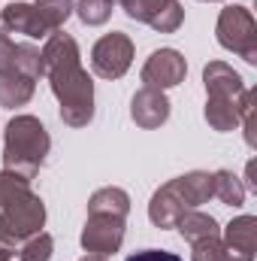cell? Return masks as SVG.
<instances>
[{"label": "cell", "mask_w": 257, "mask_h": 261, "mask_svg": "<svg viewBox=\"0 0 257 261\" xmlns=\"http://www.w3.org/2000/svg\"><path fill=\"white\" fill-rule=\"evenodd\" d=\"M43 55V76L49 79L52 94L58 97V113L61 122L70 128H85L94 119V82L88 70L82 67L79 43L64 34L55 31L46 46L40 49Z\"/></svg>", "instance_id": "1"}, {"label": "cell", "mask_w": 257, "mask_h": 261, "mask_svg": "<svg viewBox=\"0 0 257 261\" xmlns=\"http://www.w3.org/2000/svg\"><path fill=\"white\" fill-rule=\"evenodd\" d=\"M52 149V137L37 116H15L3 130V167L34 179Z\"/></svg>", "instance_id": "2"}, {"label": "cell", "mask_w": 257, "mask_h": 261, "mask_svg": "<svg viewBox=\"0 0 257 261\" xmlns=\"http://www.w3.org/2000/svg\"><path fill=\"white\" fill-rule=\"evenodd\" d=\"M215 37H218L221 49L239 55L245 64H257V21L251 9H245L239 3L224 6L218 15V24H215Z\"/></svg>", "instance_id": "3"}, {"label": "cell", "mask_w": 257, "mask_h": 261, "mask_svg": "<svg viewBox=\"0 0 257 261\" xmlns=\"http://www.w3.org/2000/svg\"><path fill=\"white\" fill-rule=\"evenodd\" d=\"M43 225H46V203L34 192L0 206V234L12 243H21L24 237L43 231Z\"/></svg>", "instance_id": "4"}, {"label": "cell", "mask_w": 257, "mask_h": 261, "mask_svg": "<svg viewBox=\"0 0 257 261\" xmlns=\"http://www.w3.org/2000/svg\"><path fill=\"white\" fill-rule=\"evenodd\" d=\"M133 64V40L121 31L103 34L91 49V70L100 79H121Z\"/></svg>", "instance_id": "5"}, {"label": "cell", "mask_w": 257, "mask_h": 261, "mask_svg": "<svg viewBox=\"0 0 257 261\" xmlns=\"http://www.w3.org/2000/svg\"><path fill=\"white\" fill-rule=\"evenodd\" d=\"M142 88H157V91H167V88H176L185 82L188 76V61L179 49H157L148 55V61L142 64Z\"/></svg>", "instance_id": "6"}, {"label": "cell", "mask_w": 257, "mask_h": 261, "mask_svg": "<svg viewBox=\"0 0 257 261\" xmlns=\"http://www.w3.org/2000/svg\"><path fill=\"white\" fill-rule=\"evenodd\" d=\"M79 243L85 252H97V255H115L124 243V219L115 216H88L85 228L79 234Z\"/></svg>", "instance_id": "7"}, {"label": "cell", "mask_w": 257, "mask_h": 261, "mask_svg": "<svg viewBox=\"0 0 257 261\" xmlns=\"http://www.w3.org/2000/svg\"><path fill=\"white\" fill-rule=\"evenodd\" d=\"M224 261H254L257 249V219L254 216H239L224 228L221 237Z\"/></svg>", "instance_id": "8"}, {"label": "cell", "mask_w": 257, "mask_h": 261, "mask_svg": "<svg viewBox=\"0 0 257 261\" xmlns=\"http://www.w3.org/2000/svg\"><path fill=\"white\" fill-rule=\"evenodd\" d=\"M130 119L145 130L167 125L170 119V97L157 88H139L130 100Z\"/></svg>", "instance_id": "9"}, {"label": "cell", "mask_w": 257, "mask_h": 261, "mask_svg": "<svg viewBox=\"0 0 257 261\" xmlns=\"http://www.w3.org/2000/svg\"><path fill=\"white\" fill-rule=\"evenodd\" d=\"M0 24L9 34H24L30 40H49L52 37L49 24L40 18V12H37L34 3H6L0 9Z\"/></svg>", "instance_id": "10"}, {"label": "cell", "mask_w": 257, "mask_h": 261, "mask_svg": "<svg viewBox=\"0 0 257 261\" xmlns=\"http://www.w3.org/2000/svg\"><path fill=\"white\" fill-rule=\"evenodd\" d=\"M203 85L206 97H227V100H242L245 97V79L224 61H209L203 67Z\"/></svg>", "instance_id": "11"}, {"label": "cell", "mask_w": 257, "mask_h": 261, "mask_svg": "<svg viewBox=\"0 0 257 261\" xmlns=\"http://www.w3.org/2000/svg\"><path fill=\"white\" fill-rule=\"evenodd\" d=\"M185 210H188V206L182 203V197L173 189V182L160 186V189L151 195V200H148V219H151V225L160 228V231L176 228V222H179V216H182Z\"/></svg>", "instance_id": "12"}, {"label": "cell", "mask_w": 257, "mask_h": 261, "mask_svg": "<svg viewBox=\"0 0 257 261\" xmlns=\"http://www.w3.org/2000/svg\"><path fill=\"white\" fill-rule=\"evenodd\" d=\"M170 182H173V189L179 192L182 203L188 210H197V206H203V203L212 200V173L209 170H191V173L176 176Z\"/></svg>", "instance_id": "13"}, {"label": "cell", "mask_w": 257, "mask_h": 261, "mask_svg": "<svg viewBox=\"0 0 257 261\" xmlns=\"http://www.w3.org/2000/svg\"><path fill=\"white\" fill-rule=\"evenodd\" d=\"M203 119L209 122L212 130H236L239 119H242V100H227V97H206V110Z\"/></svg>", "instance_id": "14"}, {"label": "cell", "mask_w": 257, "mask_h": 261, "mask_svg": "<svg viewBox=\"0 0 257 261\" xmlns=\"http://www.w3.org/2000/svg\"><path fill=\"white\" fill-rule=\"evenodd\" d=\"M115 216V219H124L127 222L130 213V195L118 186H106V189H97L94 195L88 197V216Z\"/></svg>", "instance_id": "15"}, {"label": "cell", "mask_w": 257, "mask_h": 261, "mask_svg": "<svg viewBox=\"0 0 257 261\" xmlns=\"http://www.w3.org/2000/svg\"><path fill=\"white\" fill-rule=\"evenodd\" d=\"M179 234L188 240V243H197V240H206V237H221V228H218V219L209 216V213H200V210H185L176 222Z\"/></svg>", "instance_id": "16"}, {"label": "cell", "mask_w": 257, "mask_h": 261, "mask_svg": "<svg viewBox=\"0 0 257 261\" xmlns=\"http://www.w3.org/2000/svg\"><path fill=\"white\" fill-rule=\"evenodd\" d=\"M37 91V82L21 76V73H9V76H0V107L6 110H15V107H24Z\"/></svg>", "instance_id": "17"}, {"label": "cell", "mask_w": 257, "mask_h": 261, "mask_svg": "<svg viewBox=\"0 0 257 261\" xmlns=\"http://www.w3.org/2000/svg\"><path fill=\"white\" fill-rule=\"evenodd\" d=\"M212 197H218L224 206H242L245 203V182L233 170H215L212 173Z\"/></svg>", "instance_id": "18"}, {"label": "cell", "mask_w": 257, "mask_h": 261, "mask_svg": "<svg viewBox=\"0 0 257 261\" xmlns=\"http://www.w3.org/2000/svg\"><path fill=\"white\" fill-rule=\"evenodd\" d=\"M52 252H55V240L46 231H37V234L24 237L15 249L18 261H52Z\"/></svg>", "instance_id": "19"}, {"label": "cell", "mask_w": 257, "mask_h": 261, "mask_svg": "<svg viewBox=\"0 0 257 261\" xmlns=\"http://www.w3.org/2000/svg\"><path fill=\"white\" fill-rule=\"evenodd\" d=\"M112 3L109 0H76L73 3V12L79 15V21L82 24H88V28H97V24H106L109 18H112Z\"/></svg>", "instance_id": "20"}, {"label": "cell", "mask_w": 257, "mask_h": 261, "mask_svg": "<svg viewBox=\"0 0 257 261\" xmlns=\"http://www.w3.org/2000/svg\"><path fill=\"white\" fill-rule=\"evenodd\" d=\"M73 3H76V0H37L34 6H37L40 18L49 24V31L55 34V31L64 28V21L73 15Z\"/></svg>", "instance_id": "21"}, {"label": "cell", "mask_w": 257, "mask_h": 261, "mask_svg": "<svg viewBox=\"0 0 257 261\" xmlns=\"http://www.w3.org/2000/svg\"><path fill=\"white\" fill-rule=\"evenodd\" d=\"M12 73H21V76L37 82L43 76V55H40V49L30 46V43H18L15 46V70Z\"/></svg>", "instance_id": "22"}, {"label": "cell", "mask_w": 257, "mask_h": 261, "mask_svg": "<svg viewBox=\"0 0 257 261\" xmlns=\"http://www.w3.org/2000/svg\"><path fill=\"white\" fill-rule=\"evenodd\" d=\"M27 192H30V179H24L15 170H6V167L0 170V206H6L9 200L27 195Z\"/></svg>", "instance_id": "23"}, {"label": "cell", "mask_w": 257, "mask_h": 261, "mask_svg": "<svg viewBox=\"0 0 257 261\" xmlns=\"http://www.w3.org/2000/svg\"><path fill=\"white\" fill-rule=\"evenodd\" d=\"M173 0H124L121 3V9L127 12L130 21H142V24H148L164 6H170Z\"/></svg>", "instance_id": "24"}, {"label": "cell", "mask_w": 257, "mask_h": 261, "mask_svg": "<svg viewBox=\"0 0 257 261\" xmlns=\"http://www.w3.org/2000/svg\"><path fill=\"white\" fill-rule=\"evenodd\" d=\"M182 21H185V6L179 3V0H173L170 6H164L148 24L154 28V31H160V34H173V31H179L182 28Z\"/></svg>", "instance_id": "25"}, {"label": "cell", "mask_w": 257, "mask_h": 261, "mask_svg": "<svg viewBox=\"0 0 257 261\" xmlns=\"http://www.w3.org/2000/svg\"><path fill=\"white\" fill-rule=\"evenodd\" d=\"M191 246H194L191 261H224L221 237H206V240H197V243H191Z\"/></svg>", "instance_id": "26"}, {"label": "cell", "mask_w": 257, "mask_h": 261, "mask_svg": "<svg viewBox=\"0 0 257 261\" xmlns=\"http://www.w3.org/2000/svg\"><path fill=\"white\" fill-rule=\"evenodd\" d=\"M15 70V43L9 34H0V76H9Z\"/></svg>", "instance_id": "27"}, {"label": "cell", "mask_w": 257, "mask_h": 261, "mask_svg": "<svg viewBox=\"0 0 257 261\" xmlns=\"http://www.w3.org/2000/svg\"><path fill=\"white\" fill-rule=\"evenodd\" d=\"M127 261H182V258L176 252H170V249H139Z\"/></svg>", "instance_id": "28"}, {"label": "cell", "mask_w": 257, "mask_h": 261, "mask_svg": "<svg viewBox=\"0 0 257 261\" xmlns=\"http://www.w3.org/2000/svg\"><path fill=\"white\" fill-rule=\"evenodd\" d=\"M15 249H18V243L6 240V237L0 234V261H12L15 258Z\"/></svg>", "instance_id": "29"}, {"label": "cell", "mask_w": 257, "mask_h": 261, "mask_svg": "<svg viewBox=\"0 0 257 261\" xmlns=\"http://www.w3.org/2000/svg\"><path fill=\"white\" fill-rule=\"evenodd\" d=\"M245 176H248V186H251V189H257V179H254V161L248 164V170H245Z\"/></svg>", "instance_id": "30"}, {"label": "cell", "mask_w": 257, "mask_h": 261, "mask_svg": "<svg viewBox=\"0 0 257 261\" xmlns=\"http://www.w3.org/2000/svg\"><path fill=\"white\" fill-rule=\"evenodd\" d=\"M79 261H109V255H97V252H88L85 258H79Z\"/></svg>", "instance_id": "31"}, {"label": "cell", "mask_w": 257, "mask_h": 261, "mask_svg": "<svg viewBox=\"0 0 257 261\" xmlns=\"http://www.w3.org/2000/svg\"><path fill=\"white\" fill-rule=\"evenodd\" d=\"M109 3H112V6H121V3H124V0H109Z\"/></svg>", "instance_id": "32"}, {"label": "cell", "mask_w": 257, "mask_h": 261, "mask_svg": "<svg viewBox=\"0 0 257 261\" xmlns=\"http://www.w3.org/2000/svg\"><path fill=\"white\" fill-rule=\"evenodd\" d=\"M206 3H218V0H206Z\"/></svg>", "instance_id": "33"}]
</instances>
